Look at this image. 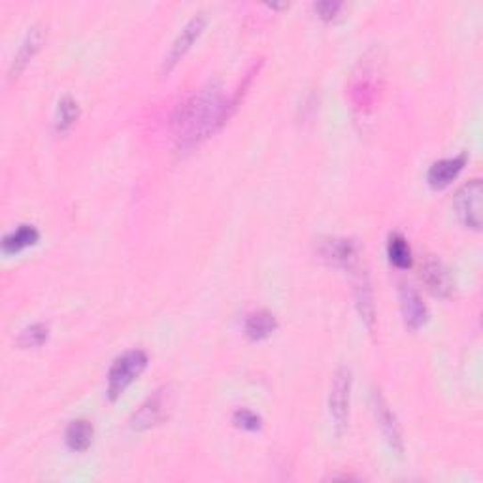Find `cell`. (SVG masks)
<instances>
[{
  "instance_id": "ffe728a7",
  "label": "cell",
  "mask_w": 483,
  "mask_h": 483,
  "mask_svg": "<svg viewBox=\"0 0 483 483\" xmlns=\"http://www.w3.org/2000/svg\"><path fill=\"white\" fill-rule=\"evenodd\" d=\"M233 420H234V425L240 427V429H244V430H250V432H255V430H259L263 427V420L259 415H257L255 412L248 410V408H240L234 412L233 415Z\"/></svg>"
},
{
  "instance_id": "277c9868",
  "label": "cell",
  "mask_w": 483,
  "mask_h": 483,
  "mask_svg": "<svg viewBox=\"0 0 483 483\" xmlns=\"http://www.w3.org/2000/svg\"><path fill=\"white\" fill-rule=\"evenodd\" d=\"M317 253L327 265L342 268L346 272L357 270L361 265V248L356 240L329 236L317 242Z\"/></svg>"
},
{
  "instance_id": "3957f363",
  "label": "cell",
  "mask_w": 483,
  "mask_h": 483,
  "mask_svg": "<svg viewBox=\"0 0 483 483\" xmlns=\"http://www.w3.org/2000/svg\"><path fill=\"white\" fill-rule=\"evenodd\" d=\"M351 370L342 366L334 372L329 393V413L336 437H342L349 422V398H351Z\"/></svg>"
},
{
  "instance_id": "6da1fadb",
  "label": "cell",
  "mask_w": 483,
  "mask_h": 483,
  "mask_svg": "<svg viewBox=\"0 0 483 483\" xmlns=\"http://www.w3.org/2000/svg\"><path fill=\"white\" fill-rule=\"evenodd\" d=\"M233 96L229 99L219 82H210L192 93L176 108L172 116V133L178 148L191 151L227 123L234 114Z\"/></svg>"
},
{
  "instance_id": "ac0fdd59",
  "label": "cell",
  "mask_w": 483,
  "mask_h": 483,
  "mask_svg": "<svg viewBox=\"0 0 483 483\" xmlns=\"http://www.w3.org/2000/svg\"><path fill=\"white\" fill-rule=\"evenodd\" d=\"M78 119H79V104L72 99V96H64L55 110V118H53L55 131L59 135L70 131Z\"/></svg>"
},
{
  "instance_id": "7c38bea8",
  "label": "cell",
  "mask_w": 483,
  "mask_h": 483,
  "mask_svg": "<svg viewBox=\"0 0 483 483\" xmlns=\"http://www.w3.org/2000/svg\"><path fill=\"white\" fill-rule=\"evenodd\" d=\"M45 40V35H44V29L42 27H32L29 29L27 37L23 38L21 45L18 53H15L13 61H12V67H10V72H8V78L10 82H13V79H18L20 74L27 69V64L35 59V55L40 52V47Z\"/></svg>"
},
{
  "instance_id": "d6986e66",
  "label": "cell",
  "mask_w": 483,
  "mask_h": 483,
  "mask_svg": "<svg viewBox=\"0 0 483 483\" xmlns=\"http://www.w3.org/2000/svg\"><path fill=\"white\" fill-rule=\"evenodd\" d=\"M50 338V327L44 323H32L20 332L18 344L21 348H40Z\"/></svg>"
},
{
  "instance_id": "5b68a950",
  "label": "cell",
  "mask_w": 483,
  "mask_h": 483,
  "mask_svg": "<svg viewBox=\"0 0 483 483\" xmlns=\"http://www.w3.org/2000/svg\"><path fill=\"white\" fill-rule=\"evenodd\" d=\"M481 199H483V185L481 180H471L464 184L454 199V206L463 227L479 231L483 223L481 212Z\"/></svg>"
},
{
  "instance_id": "44dd1931",
  "label": "cell",
  "mask_w": 483,
  "mask_h": 483,
  "mask_svg": "<svg viewBox=\"0 0 483 483\" xmlns=\"http://www.w3.org/2000/svg\"><path fill=\"white\" fill-rule=\"evenodd\" d=\"M342 8H344L342 3H331V0H325V3H317V4H314V10H315V13L319 15V20H323V21H332V20H336L338 12H340Z\"/></svg>"
},
{
  "instance_id": "9c48e42d",
  "label": "cell",
  "mask_w": 483,
  "mask_h": 483,
  "mask_svg": "<svg viewBox=\"0 0 483 483\" xmlns=\"http://www.w3.org/2000/svg\"><path fill=\"white\" fill-rule=\"evenodd\" d=\"M351 276H353V299H356V308L366 329L372 331L376 323V304H374V291H372V285H370L368 272L363 266H359L357 270L351 272Z\"/></svg>"
},
{
  "instance_id": "30bf717a",
  "label": "cell",
  "mask_w": 483,
  "mask_h": 483,
  "mask_svg": "<svg viewBox=\"0 0 483 483\" xmlns=\"http://www.w3.org/2000/svg\"><path fill=\"white\" fill-rule=\"evenodd\" d=\"M422 282L425 283L427 291L438 299H449L455 291L452 272L440 259H434V257H429L422 265Z\"/></svg>"
},
{
  "instance_id": "52a82bcc",
  "label": "cell",
  "mask_w": 483,
  "mask_h": 483,
  "mask_svg": "<svg viewBox=\"0 0 483 483\" xmlns=\"http://www.w3.org/2000/svg\"><path fill=\"white\" fill-rule=\"evenodd\" d=\"M167 406H168L167 389L155 391L131 415V420H128V427H131L135 432H143V430H150V429L157 427L167 417Z\"/></svg>"
},
{
  "instance_id": "7a4b0ae2",
  "label": "cell",
  "mask_w": 483,
  "mask_h": 483,
  "mask_svg": "<svg viewBox=\"0 0 483 483\" xmlns=\"http://www.w3.org/2000/svg\"><path fill=\"white\" fill-rule=\"evenodd\" d=\"M148 366V356L142 349H131L119 356L108 372V388L106 395L111 402L121 398V395L131 388V385L142 376Z\"/></svg>"
},
{
  "instance_id": "8992f818",
  "label": "cell",
  "mask_w": 483,
  "mask_h": 483,
  "mask_svg": "<svg viewBox=\"0 0 483 483\" xmlns=\"http://www.w3.org/2000/svg\"><path fill=\"white\" fill-rule=\"evenodd\" d=\"M370 398H372V410H374L376 422L380 425V430L383 434L385 442H388L391 452L397 457H402V454H405V437H402V429H400V423L397 420L395 412L391 410L388 400L383 398V395L378 389L372 391V397Z\"/></svg>"
},
{
  "instance_id": "8fae6325",
  "label": "cell",
  "mask_w": 483,
  "mask_h": 483,
  "mask_svg": "<svg viewBox=\"0 0 483 483\" xmlns=\"http://www.w3.org/2000/svg\"><path fill=\"white\" fill-rule=\"evenodd\" d=\"M398 299H400V312H402V317H405L406 327L410 331L423 329L429 321V308L423 302L422 295L417 293L412 285L400 283Z\"/></svg>"
},
{
  "instance_id": "4fadbf2b",
  "label": "cell",
  "mask_w": 483,
  "mask_h": 483,
  "mask_svg": "<svg viewBox=\"0 0 483 483\" xmlns=\"http://www.w3.org/2000/svg\"><path fill=\"white\" fill-rule=\"evenodd\" d=\"M464 165H466V153L437 160V163H434L427 172L429 185L432 189H446L454 180H457V176L463 172Z\"/></svg>"
},
{
  "instance_id": "2e32d148",
  "label": "cell",
  "mask_w": 483,
  "mask_h": 483,
  "mask_svg": "<svg viewBox=\"0 0 483 483\" xmlns=\"http://www.w3.org/2000/svg\"><path fill=\"white\" fill-rule=\"evenodd\" d=\"M94 438V429L87 420H76L69 425L67 434H64V440L67 446L76 454H84L91 447Z\"/></svg>"
},
{
  "instance_id": "9a60e30c",
  "label": "cell",
  "mask_w": 483,
  "mask_h": 483,
  "mask_svg": "<svg viewBox=\"0 0 483 483\" xmlns=\"http://www.w3.org/2000/svg\"><path fill=\"white\" fill-rule=\"evenodd\" d=\"M40 240V233L32 225H21L15 231L8 233L3 238V253L4 255H15L21 253L27 248H32Z\"/></svg>"
},
{
  "instance_id": "5bb4252c",
  "label": "cell",
  "mask_w": 483,
  "mask_h": 483,
  "mask_svg": "<svg viewBox=\"0 0 483 483\" xmlns=\"http://www.w3.org/2000/svg\"><path fill=\"white\" fill-rule=\"evenodd\" d=\"M278 329V319L268 310H257L246 317L244 332L253 342H261L270 338Z\"/></svg>"
},
{
  "instance_id": "ba28073f",
  "label": "cell",
  "mask_w": 483,
  "mask_h": 483,
  "mask_svg": "<svg viewBox=\"0 0 483 483\" xmlns=\"http://www.w3.org/2000/svg\"><path fill=\"white\" fill-rule=\"evenodd\" d=\"M206 27V20L202 18V13L195 15L184 29L178 37H176L168 55L165 57L163 62V74H170L176 67H178V62L187 55V52L199 40V37L204 32Z\"/></svg>"
},
{
  "instance_id": "e0dca14e",
  "label": "cell",
  "mask_w": 483,
  "mask_h": 483,
  "mask_svg": "<svg viewBox=\"0 0 483 483\" xmlns=\"http://www.w3.org/2000/svg\"><path fill=\"white\" fill-rule=\"evenodd\" d=\"M388 257L389 263L398 270H408L412 266V250L408 240L400 233L389 234L388 240Z\"/></svg>"
}]
</instances>
